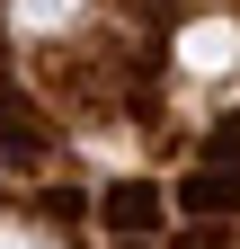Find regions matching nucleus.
Wrapping results in <instances>:
<instances>
[{
    "label": "nucleus",
    "mask_w": 240,
    "mask_h": 249,
    "mask_svg": "<svg viewBox=\"0 0 240 249\" xmlns=\"http://www.w3.org/2000/svg\"><path fill=\"white\" fill-rule=\"evenodd\" d=\"M187 205H214V213H231V205H240V178H187Z\"/></svg>",
    "instance_id": "f257e3e1"
}]
</instances>
